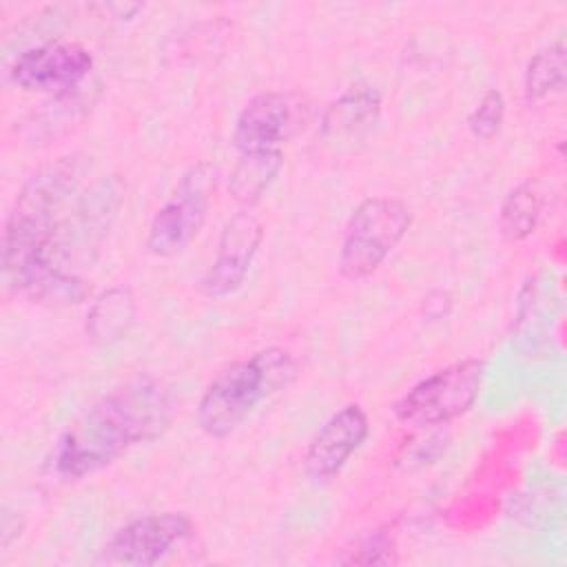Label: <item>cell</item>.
<instances>
[{
    "label": "cell",
    "mask_w": 567,
    "mask_h": 567,
    "mask_svg": "<svg viewBox=\"0 0 567 567\" xmlns=\"http://www.w3.org/2000/svg\"><path fill=\"white\" fill-rule=\"evenodd\" d=\"M171 390L148 377L131 379L75 416L51 452V470L62 478L93 474L128 450L164 434L173 419Z\"/></svg>",
    "instance_id": "obj_1"
},
{
    "label": "cell",
    "mask_w": 567,
    "mask_h": 567,
    "mask_svg": "<svg viewBox=\"0 0 567 567\" xmlns=\"http://www.w3.org/2000/svg\"><path fill=\"white\" fill-rule=\"evenodd\" d=\"M82 162L78 155H62L40 166L22 184L2 233V279L9 288H18L24 272L42 259L60 210L78 190Z\"/></svg>",
    "instance_id": "obj_2"
},
{
    "label": "cell",
    "mask_w": 567,
    "mask_h": 567,
    "mask_svg": "<svg viewBox=\"0 0 567 567\" xmlns=\"http://www.w3.org/2000/svg\"><path fill=\"white\" fill-rule=\"evenodd\" d=\"M297 374V361L284 348L270 346L226 365L202 392L197 425L213 439L233 434L266 399L288 388Z\"/></svg>",
    "instance_id": "obj_3"
},
{
    "label": "cell",
    "mask_w": 567,
    "mask_h": 567,
    "mask_svg": "<svg viewBox=\"0 0 567 567\" xmlns=\"http://www.w3.org/2000/svg\"><path fill=\"white\" fill-rule=\"evenodd\" d=\"M412 226L410 206L401 197L374 195L354 206L339 246L337 268L348 281L370 277L403 241Z\"/></svg>",
    "instance_id": "obj_4"
},
{
    "label": "cell",
    "mask_w": 567,
    "mask_h": 567,
    "mask_svg": "<svg viewBox=\"0 0 567 567\" xmlns=\"http://www.w3.org/2000/svg\"><path fill=\"white\" fill-rule=\"evenodd\" d=\"M485 361L467 357L454 361L412 385L392 408L394 419L410 427H439L467 414L478 401Z\"/></svg>",
    "instance_id": "obj_5"
},
{
    "label": "cell",
    "mask_w": 567,
    "mask_h": 567,
    "mask_svg": "<svg viewBox=\"0 0 567 567\" xmlns=\"http://www.w3.org/2000/svg\"><path fill=\"white\" fill-rule=\"evenodd\" d=\"M124 202V182L117 175L97 179L71 208L60 217L44 261L58 270L75 272L80 264H91L102 239L109 235L113 219Z\"/></svg>",
    "instance_id": "obj_6"
},
{
    "label": "cell",
    "mask_w": 567,
    "mask_h": 567,
    "mask_svg": "<svg viewBox=\"0 0 567 567\" xmlns=\"http://www.w3.org/2000/svg\"><path fill=\"white\" fill-rule=\"evenodd\" d=\"M213 190L215 168L206 162L188 166L182 173L173 197L155 210L146 235V250L159 259L179 255L202 230Z\"/></svg>",
    "instance_id": "obj_7"
},
{
    "label": "cell",
    "mask_w": 567,
    "mask_h": 567,
    "mask_svg": "<svg viewBox=\"0 0 567 567\" xmlns=\"http://www.w3.org/2000/svg\"><path fill=\"white\" fill-rule=\"evenodd\" d=\"M93 69L86 47L71 40H53L22 51L11 64V80L29 93L66 97L78 93Z\"/></svg>",
    "instance_id": "obj_8"
},
{
    "label": "cell",
    "mask_w": 567,
    "mask_h": 567,
    "mask_svg": "<svg viewBox=\"0 0 567 567\" xmlns=\"http://www.w3.org/2000/svg\"><path fill=\"white\" fill-rule=\"evenodd\" d=\"M193 534V520L182 512L140 516L111 534L102 547V560L111 565L151 567L171 556Z\"/></svg>",
    "instance_id": "obj_9"
},
{
    "label": "cell",
    "mask_w": 567,
    "mask_h": 567,
    "mask_svg": "<svg viewBox=\"0 0 567 567\" xmlns=\"http://www.w3.org/2000/svg\"><path fill=\"white\" fill-rule=\"evenodd\" d=\"M261 241L264 224L250 208L230 215L219 233L215 259L199 279V290L210 299L237 292L250 272Z\"/></svg>",
    "instance_id": "obj_10"
},
{
    "label": "cell",
    "mask_w": 567,
    "mask_h": 567,
    "mask_svg": "<svg viewBox=\"0 0 567 567\" xmlns=\"http://www.w3.org/2000/svg\"><path fill=\"white\" fill-rule=\"evenodd\" d=\"M370 434V419L359 403L332 412L315 432L303 456V470L312 481L334 478Z\"/></svg>",
    "instance_id": "obj_11"
},
{
    "label": "cell",
    "mask_w": 567,
    "mask_h": 567,
    "mask_svg": "<svg viewBox=\"0 0 567 567\" xmlns=\"http://www.w3.org/2000/svg\"><path fill=\"white\" fill-rule=\"evenodd\" d=\"M295 128V109L290 95L281 91H261L239 111L233 126V144L239 153H259L279 148Z\"/></svg>",
    "instance_id": "obj_12"
},
{
    "label": "cell",
    "mask_w": 567,
    "mask_h": 567,
    "mask_svg": "<svg viewBox=\"0 0 567 567\" xmlns=\"http://www.w3.org/2000/svg\"><path fill=\"white\" fill-rule=\"evenodd\" d=\"M381 115V93L368 82L350 84L321 115V137L341 142L368 131Z\"/></svg>",
    "instance_id": "obj_13"
},
{
    "label": "cell",
    "mask_w": 567,
    "mask_h": 567,
    "mask_svg": "<svg viewBox=\"0 0 567 567\" xmlns=\"http://www.w3.org/2000/svg\"><path fill=\"white\" fill-rule=\"evenodd\" d=\"M137 317V299L128 286L102 290L86 310L84 332L97 348H109L131 332Z\"/></svg>",
    "instance_id": "obj_14"
},
{
    "label": "cell",
    "mask_w": 567,
    "mask_h": 567,
    "mask_svg": "<svg viewBox=\"0 0 567 567\" xmlns=\"http://www.w3.org/2000/svg\"><path fill=\"white\" fill-rule=\"evenodd\" d=\"M547 193L543 184L534 177L523 179L516 184L503 199L498 210V230L507 241H523L527 239L545 210Z\"/></svg>",
    "instance_id": "obj_15"
},
{
    "label": "cell",
    "mask_w": 567,
    "mask_h": 567,
    "mask_svg": "<svg viewBox=\"0 0 567 567\" xmlns=\"http://www.w3.org/2000/svg\"><path fill=\"white\" fill-rule=\"evenodd\" d=\"M284 166L281 148L259 151V153H241L239 162L228 175V193L235 202L250 208L277 179Z\"/></svg>",
    "instance_id": "obj_16"
},
{
    "label": "cell",
    "mask_w": 567,
    "mask_h": 567,
    "mask_svg": "<svg viewBox=\"0 0 567 567\" xmlns=\"http://www.w3.org/2000/svg\"><path fill=\"white\" fill-rule=\"evenodd\" d=\"M565 86V40L558 38L538 53L527 64L525 71V95L529 102L545 100Z\"/></svg>",
    "instance_id": "obj_17"
},
{
    "label": "cell",
    "mask_w": 567,
    "mask_h": 567,
    "mask_svg": "<svg viewBox=\"0 0 567 567\" xmlns=\"http://www.w3.org/2000/svg\"><path fill=\"white\" fill-rule=\"evenodd\" d=\"M505 95L498 89H487L467 117L470 133L476 140H492L494 135H498L505 122Z\"/></svg>",
    "instance_id": "obj_18"
},
{
    "label": "cell",
    "mask_w": 567,
    "mask_h": 567,
    "mask_svg": "<svg viewBox=\"0 0 567 567\" xmlns=\"http://www.w3.org/2000/svg\"><path fill=\"white\" fill-rule=\"evenodd\" d=\"M394 540L383 534V532H377L372 534L370 538H365L361 543V547L357 549V554H352L350 558H346V563H359V565H390V563H396V556H394Z\"/></svg>",
    "instance_id": "obj_19"
},
{
    "label": "cell",
    "mask_w": 567,
    "mask_h": 567,
    "mask_svg": "<svg viewBox=\"0 0 567 567\" xmlns=\"http://www.w3.org/2000/svg\"><path fill=\"white\" fill-rule=\"evenodd\" d=\"M0 536H2V547H9V543L20 536V529H22V520L18 518V514H11L7 507L2 512V527H0Z\"/></svg>",
    "instance_id": "obj_20"
}]
</instances>
